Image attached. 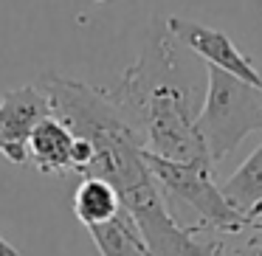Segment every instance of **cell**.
I'll return each mask as SVG.
<instances>
[{"label":"cell","mask_w":262,"mask_h":256,"mask_svg":"<svg viewBox=\"0 0 262 256\" xmlns=\"http://www.w3.org/2000/svg\"><path fill=\"white\" fill-rule=\"evenodd\" d=\"M74 144L76 135L57 115H46L29 138V164L42 175H65L74 172Z\"/></svg>","instance_id":"cell-6"},{"label":"cell","mask_w":262,"mask_h":256,"mask_svg":"<svg viewBox=\"0 0 262 256\" xmlns=\"http://www.w3.org/2000/svg\"><path fill=\"white\" fill-rule=\"evenodd\" d=\"M254 228H256V231H259V234H262V220H259V222H256V225H254Z\"/></svg>","instance_id":"cell-11"},{"label":"cell","mask_w":262,"mask_h":256,"mask_svg":"<svg viewBox=\"0 0 262 256\" xmlns=\"http://www.w3.org/2000/svg\"><path fill=\"white\" fill-rule=\"evenodd\" d=\"M220 189L234 208L254 220V225L262 220V144L243 160V166L226 183H220Z\"/></svg>","instance_id":"cell-8"},{"label":"cell","mask_w":262,"mask_h":256,"mask_svg":"<svg viewBox=\"0 0 262 256\" xmlns=\"http://www.w3.org/2000/svg\"><path fill=\"white\" fill-rule=\"evenodd\" d=\"M183 51L186 45L169 31L166 20H152L141 57L107 93L141 132L149 152L183 164L214 166L198 132L194 68Z\"/></svg>","instance_id":"cell-1"},{"label":"cell","mask_w":262,"mask_h":256,"mask_svg":"<svg viewBox=\"0 0 262 256\" xmlns=\"http://www.w3.org/2000/svg\"><path fill=\"white\" fill-rule=\"evenodd\" d=\"M93 245L102 256H152L144 242L141 231H138L136 220L130 217V211L121 205V211L107 222L99 225H88Z\"/></svg>","instance_id":"cell-7"},{"label":"cell","mask_w":262,"mask_h":256,"mask_svg":"<svg viewBox=\"0 0 262 256\" xmlns=\"http://www.w3.org/2000/svg\"><path fill=\"white\" fill-rule=\"evenodd\" d=\"M0 256H20V250L14 248V245H9L6 239L0 237Z\"/></svg>","instance_id":"cell-10"},{"label":"cell","mask_w":262,"mask_h":256,"mask_svg":"<svg viewBox=\"0 0 262 256\" xmlns=\"http://www.w3.org/2000/svg\"><path fill=\"white\" fill-rule=\"evenodd\" d=\"M147 155V166L152 177L158 180L161 192L172 203H183L198 214V228L203 231H220V234H239L243 228H254V220L234 208L226 200L220 183L214 180L217 166L211 164H183L169 160L155 152Z\"/></svg>","instance_id":"cell-3"},{"label":"cell","mask_w":262,"mask_h":256,"mask_svg":"<svg viewBox=\"0 0 262 256\" xmlns=\"http://www.w3.org/2000/svg\"><path fill=\"white\" fill-rule=\"evenodd\" d=\"M166 26H169L172 34L186 45V51H192L194 57L203 59L206 65L223 68V71H228V74L239 76V79L251 82V85L262 87V71L239 51L237 42H234L228 34L211 29V26L186 20V17H169Z\"/></svg>","instance_id":"cell-5"},{"label":"cell","mask_w":262,"mask_h":256,"mask_svg":"<svg viewBox=\"0 0 262 256\" xmlns=\"http://www.w3.org/2000/svg\"><path fill=\"white\" fill-rule=\"evenodd\" d=\"M96 3H104V0H96Z\"/></svg>","instance_id":"cell-12"},{"label":"cell","mask_w":262,"mask_h":256,"mask_svg":"<svg viewBox=\"0 0 262 256\" xmlns=\"http://www.w3.org/2000/svg\"><path fill=\"white\" fill-rule=\"evenodd\" d=\"M121 211V197L113 183L104 177H82V183L74 192V214L82 225H99L113 220Z\"/></svg>","instance_id":"cell-9"},{"label":"cell","mask_w":262,"mask_h":256,"mask_svg":"<svg viewBox=\"0 0 262 256\" xmlns=\"http://www.w3.org/2000/svg\"><path fill=\"white\" fill-rule=\"evenodd\" d=\"M262 130V87L223 68L206 65V90L198 110V132L214 166L226 160L251 132Z\"/></svg>","instance_id":"cell-2"},{"label":"cell","mask_w":262,"mask_h":256,"mask_svg":"<svg viewBox=\"0 0 262 256\" xmlns=\"http://www.w3.org/2000/svg\"><path fill=\"white\" fill-rule=\"evenodd\" d=\"M51 115V102L37 85L14 87L0 99V155L12 164H29V138Z\"/></svg>","instance_id":"cell-4"}]
</instances>
